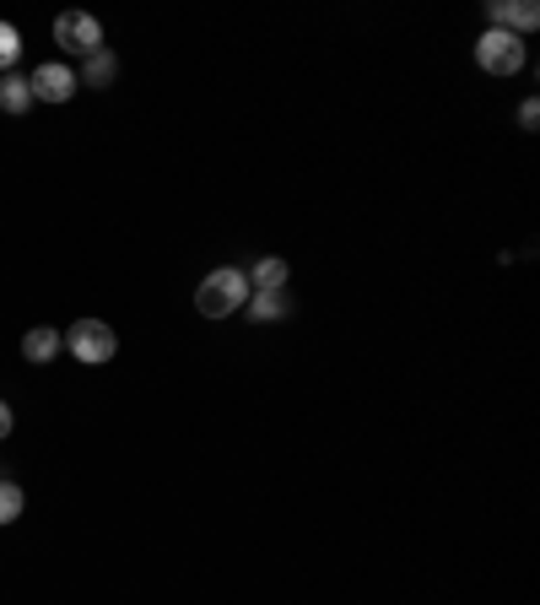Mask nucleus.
<instances>
[{
	"label": "nucleus",
	"mask_w": 540,
	"mask_h": 605,
	"mask_svg": "<svg viewBox=\"0 0 540 605\" xmlns=\"http://www.w3.org/2000/svg\"><path fill=\"white\" fill-rule=\"evenodd\" d=\"M244 303H249V276L238 266L211 270L201 287H195V309H201L205 320H227V314H238Z\"/></svg>",
	"instance_id": "nucleus-1"
},
{
	"label": "nucleus",
	"mask_w": 540,
	"mask_h": 605,
	"mask_svg": "<svg viewBox=\"0 0 540 605\" xmlns=\"http://www.w3.org/2000/svg\"><path fill=\"white\" fill-rule=\"evenodd\" d=\"M525 38H514V33H503V27H492V33H481V44H475V66L486 70V76H514V70H525Z\"/></svg>",
	"instance_id": "nucleus-2"
},
{
	"label": "nucleus",
	"mask_w": 540,
	"mask_h": 605,
	"mask_svg": "<svg viewBox=\"0 0 540 605\" xmlns=\"http://www.w3.org/2000/svg\"><path fill=\"white\" fill-rule=\"evenodd\" d=\"M60 340H66V351L76 357V362H92V368H98V362H109V357L120 351V336H114L103 320H76Z\"/></svg>",
	"instance_id": "nucleus-3"
},
{
	"label": "nucleus",
	"mask_w": 540,
	"mask_h": 605,
	"mask_svg": "<svg viewBox=\"0 0 540 605\" xmlns=\"http://www.w3.org/2000/svg\"><path fill=\"white\" fill-rule=\"evenodd\" d=\"M55 44L66 49V55H98L103 49V27H98V16H87V11H66V16H55Z\"/></svg>",
	"instance_id": "nucleus-4"
},
{
	"label": "nucleus",
	"mask_w": 540,
	"mask_h": 605,
	"mask_svg": "<svg viewBox=\"0 0 540 605\" xmlns=\"http://www.w3.org/2000/svg\"><path fill=\"white\" fill-rule=\"evenodd\" d=\"M27 87H33L38 103H70V98H76V70L60 66V60H49V66H38L27 76Z\"/></svg>",
	"instance_id": "nucleus-5"
},
{
	"label": "nucleus",
	"mask_w": 540,
	"mask_h": 605,
	"mask_svg": "<svg viewBox=\"0 0 540 605\" xmlns=\"http://www.w3.org/2000/svg\"><path fill=\"white\" fill-rule=\"evenodd\" d=\"M120 76V60L109 55V49H98V55H87V66H81V76H76V87H109Z\"/></svg>",
	"instance_id": "nucleus-6"
},
{
	"label": "nucleus",
	"mask_w": 540,
	"mask_h": 605,
	"mask_svg": "<svg viewBox=\"0 0 540 605\" xmlns=\"http://www.w3.org/2000/svg\"><path fill=\"white\" fill-rule=\"evenodd\" d=\"M286 276H292V266L286 260H275V255H266L260 266H255V292H286Z\"/></svg>",
	"instance_id": "nucleus-7"
},
{
	"label": "nucleus",
	"mask_w": 540,
	"mask_h": 605,
	"mask_svg": "<svg viewBox=\"0 0 540 605\" xmlns=\"http://www.w3.org/2000/svg\"><path fill=\"white\" fill-rule=\"evenodd\" d=\"M244 309H249V320H286L292 314V298L286 292H255Z\"/></svg>",
	"instance_id": "nucleus-8"
},
{
	"label": "nucleus",
	"mask_w": 540,
	"mask_h": 605,
	"mask_svg": "<svg viewBox=\"0 0 540 605\" xmlns=\"http://www.w3.org/2000/svg\"><path fill=\"white\" fill-rule=\"evenodd\" d=\"M0 109H5V114H27V109H33L27 76H5V81H0Z\"/></svg>",
	"instance_id": "nucleus-9"
},
{
	"label": "nucleus",
	"mask_w": 540,
	"mask_h": 605,
	"mask_svg": "<svg viewBox=\"0 0 540 605\" xmlns=\"http://www.w3.org/2000/svg\"><path fill=\"white\" fill-rule=\"evenodd\" d=\"M66 340H60V330H49V325H38V330H27V340H22V351H27V362H49L55 351H60Z\"/></svg>",
	"instance_id": "nucleus-10"
},
{
	"label": "nucleus",
	"mask_w": 540,
	"mask_h": 605,
	"mask_svg": "<svg viewBox=\"0 0 540 605\" xmlns=\"http://www.w3.org/2000/svg\"><path fill=\"white\" fill-rule=\"evenodd\" d=\"M536 27H540V11L530 5V0H514V5H508V27H503V33H514V38H519V33H536Z\"/></svg>",
	"instance_id": "nucleus-11"
},
{
	"label": "nucleus",
	"mask_w": 540,
	"mask_h": 605,
	"mask_svg": "<svg viewBox=\"0 0 540 605\" xmlns=\"http://www.w3.org/2000/svg\"><path fill=\"white\" fill-rule=\"evenodd\" d=\"M16 519H22V486L0 481V525H16Z\"/></svg>",
	"instance_id": "nucleus-12"
},
{
	"label": "nucleus",
	"mask_w": 540,
	"mask_h": 605,
	"mask_svg": "<svg viewBox=\"0 0 540 605\" xmlns=\"http://www.w3.org/2000/svg\"><path fill=\"white\" fill-rule=\"evenodd\" d=\"M16 60H22V33L11 22H0V70H11Z\"/></svg>",
	"instance_id": "nucleus-13"
},
{
	"label": "nucleus",
	"mask_w": 540,
	"mask_h": 605,
	"mask_svg": "<svg viewBox=\"0 0 540 605\" xmlns=\"http://www.w3.org/2000/svg\"><path fill=\"white\" fill-rule=\"evenodd\" d=\"M508 5H514V0H492V5H486V16H492V27H508Z\"/></svg>",
	"instance_id": "nucleus-14"
},
{
	"label": "nucleus",
	"mask_w": 540,
	"mask_h": 605,
	"mask_svg": "<svg viewBox=\"0 0 540 605\" xmlns=\"http://www.w3.org/2000/svg\"><path fill=\"white\" fill-rule=\"evenodd\" d=\"M519 125H525V131H536V125H540V103H536V98L519 109Z\"/></svg>",
	"instance_id": "nucleus-15"
},
{
	"label": "nucleus",
	"mask_w": 540,
	"mask_h": 605,
	"mask_svg": "<svg viewBox=\"0 0 540 605\" xmlns=\"http://www.w3.org/2000/svg\"><path fill=\"white\" fill-rule=\"evenodd\" d=\"M5 433H11V405L0 401V438H5Z\"/></svg>",
	"instance_id": "nucleus-16"
}]
</instances>
